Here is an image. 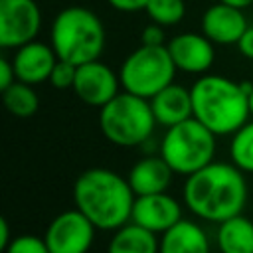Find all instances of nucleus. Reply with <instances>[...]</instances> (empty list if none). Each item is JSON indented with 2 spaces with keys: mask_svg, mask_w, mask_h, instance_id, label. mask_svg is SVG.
Wrapping results in <instances>:
<instances>
[{
  "mask_svg": "<svg viewBox=\"0 0 253 253\" xmlns=\"http://www.w3.org/2000/svg\"><path fill=\"white\" fill-rule=\"evenodd\" d=\"M180 219H182V208L166 192L134 198L130 221L156 235H162L166 229L176 225Z\"/></svg>",
  "mask_w": 253,
  "mask_h": 253,
  "instance_id": "obj_11",
  "label": "nucleus"
},
{
  "mask_svg": "<svg viewBox=\"0 0 253 253\" xmlns=\"http://www.w3.org/2000/svg\"><path fill=\"white\" fill-rule=\"evenodd\" d=\"M49 43L57 59L75 65L95 61L105 49V26L85 6H67L51 22Z\"/></svg>",
  "mask_w": 253,
  "mask_h": 253,
  "instance_id": "obj_4",
  "label": "nucleus"
},
{
  "mask_svg": "<svg viewBox=\"0 0 253 253\" xmlns=\"http://www.w3.org/2000/svg\"><path fill=\"white\" fill-rule=\"evenodd\" d=\"M217 247L221 253H253V221L241 213L221 221Z\"/></svg>",
  "mask_w": 253,
  "mask_h": 253,
  "instance_id": "obj_19",
  "label": "nucleus"
},
{
  "mask_svg": "<svg viewBox=\"0 0 253 253\" xmlns=\"http://www.w3.org/2000/svg\"><path fill=\"white\" fill-rule=\"evenodd\" d=\"M176 65L166 45H142L126 55L119 69L125 91L144 99H152L164 87L174 83Z\"/></svg>",
  "mask_w": 253,
  "mask_h": 253,
  "instance_id": "obj_7",
  "label": "nucleus"
},
{
  "mask_svg": "<svg viewBox=\"0 0 253 253\" xmlns=\"http://www.w3.org/2000/svg\"><path fill=\"white\" fill-rule=\"evenodd\" d=\"M42 28V12L36 0H0V45L18 49L34 42Z\"/></svg>",
  "mask_w": 253,
  "mask_h": 253,
  "instance_id": "obj_9",
  "label": "nucleus"
},
{
  "mask_svg": "<svg viewBox=\"0 0 253 253\" xmlns=\"http://www.w3.org/2000/svg\"><path fill=\"white\" fill-rule=\"evenodd\" d=\"M249 111H251V117H253V89L249 93Z\"/></svg>",
  "mask_w": 253,
  "mask_h": 253,
  "instance_id": "obj_31",
  "label": "nucleus"
},
{
  "mask_svg": "<svg viewBox=\"0 0 253 253\" xmlns=\"http://www.w3.org/2000/svg\"><path fill=\"white\" fill-rule=\"evenodd\" d=\"M158 253H210V241L198 223L180 219L160 235Z\"/></svg>",
  "mask_w": 253,
  "mask_h": 253,
  "instance_id": "obj_17",
  "label": "nucleus"
},
{
  "mask_svg": "<svg viewBox=\"0 0 253 253\" xmlns=\"http://www.w3.org/2000/svg\"><path fill=\"white\" fill-rule=\"evenodd\" d=\"M111 4V8H115L117 12H126V14H132V12H140V10H146L148 2L150 0H107Z\"/></svg>",
  "mask_w": 253,
  "mask_h": 253,
  "instance_id": "obj_26",
  "label": "nucleus"
},
{
  "mask_svg": "<svg viewBox=\"0 0 253 253\" xmlns=\"http://www.w3.org/2000/svg\"><path fill=\"white\" fill-rule=\"evenodd\" d=\"M213 154L215 134L194 117L168 126L160 140V156L174 174L190 176L213 162Z\"/></svg>",
  "mask_w": 253,
  "mask_h": 253,
  "instance_id": "obj_6",
  "label": "nucleus"
},
{
  "mask_svg": "<svg viewBox=\"0 0 253 253\" xmlns=\"http://www.w3.org/2000/svg\"><path fill=\"white\" fill-rule=\"evenodd\" d=\"M75 77H77V65L71 61H65V59H57L53 65V71L49 75V83L59 91L73 89Z\"/></svg>",
  "mask_w": 253,
  "mask_h": 253,
  "instance_id": "obj_23",
  "label": "nucleus"
},
{
  "mask_svg": "<svg viewBox=\"0 0 253 253\" xmlns=\"http://www.w3.org/2000/svg\"><path fill=\"white\" fill-rule=\"evenodd\" d=\"M160 239L156 233L128 221L123 227L115 229L107 253H158Z\"/></svg>",
  "mask_w": 253,
  "mask_h": 253,
  "instance_id": "obj_18",
  "label": "nucleus"
},
{
  "mask_svg": "<svg viewBox=\"0 0 253 253\" xmlns=\"http://www.w3.org/2000/svg\"><path fill=\"white\" fill-rule=\"evenodd\" d=\"M121 77L107 63L95 59L77 65V77L73 85V93L89 107H105L113 97L119 95Z\"/></svg>",
  "mask_w": 253,
  "mask_h": 253,
  "instance_id": "obj_10",
  "label": "nucleus"
},
{
  "mask_svg": "<svg viewBox=\"0 0 253 253\" xmlns=\"http://www.w3.org/2000/svg\"><path fill=\"white\" fill-rule=\"evenodd\" d=\"M237 47H239V51H241L247 59H253V26H249V28L243 32V36H241L239 42H237Z\"/></svg>",
  "mask_w": 253,
  "mask_h": 253,
  "instance_id": "obj_28",
  "label": "nucleus"
},
{
  "mask_svg": "<svg viewBox=\"0 0 253 253\" xmlns=\"http://www.w3.org/2000/svg\"><path fill=\"white\" fill-rule=\"evenodd\" d=\"M247 28L249 26L241 8L223 2L211 4L202 16V34L217 45H237Z\"/></svg>",
  "mask_w": 253,
  "mask_h": 253,
  "instance_id": "obj_13",
  "label": "nucleus"
},
{
  "mask_svg": "<svg viewBox=\"0 0 253 253\" xmlns=\"http://www.w3.org/2000/svg\"><path fill=\"white\" fill-rule=\"evenodd\" d=\"M174 170L168 166V162L158 156H144L136 160L128 172V184L134 192V196H148V194H160L166 192L172 182Z\"/></svg>",
  "mask_w": 253,
  "mask_h": 253,
  "instance_id": "obj_16",
  "label": "nucleus"
},
{
  "mask_svg": "<svg viewBox=\"0 0 253 253\" xmlns=\"http://www.w3.org/2000/svg\"><path fill=\"white\" fill-rule=\"evenodd\" d=\"M166 49L178 71L196 73V75L206 73L215 57L213 42L208 40L204 34H194V32H184L174 36L172 40L166 42Z\"/></svg>",
  "mask_w": 253,
  "mask_h": 253,
  "instance_id": "obj_12",
  "label": "nucleus"
},
{
  "mask_svg": "<svg viewBox=\"0 0 253 253\" xmlns=\"http://www.w3.org/2000/svg\"><path fill=\"white\" fill-rule=\"evenodd\" d=\"M16 71H14V63L6 57H0V91L8 89L12 83H16Z\"/></svg>",
  "mask_w": 253,
  "mask_h": 253,
  "instance_id": "obj_27",
  "label": "nucleus"
},
{
  "mask_svg": "<svg viewBox=\"0 0 253 253\" xmlns=\"http://www.w3.org/2000/svg\"><path fill=\"white\" fill-rule=\"evenodd\" d=\"M144 12L154 24H160L166 28L182 22L186 14V4L184 0H150Z\"/></svg>",
  "mask_w": 253,
  "mask_h": 253,
  "instance_id": "obj_22",
  "label": "nucleus"
},
{
  "mask_svg": "<svg viewBox=\"0 0 253 253\" xmlns=\"http://www.w3.org/2000/svg\"><path fill=\"white\" fill-rule=\"evenodd\" d=\"M55 61H57V55H55L51 43H43V42H36V40L20 45L12 57L16 79L24 81L28 85H38V83L49 81Z\"/></svg>",
  "mask_w": 253,
  "mask_h": 253,
  "instance_id": "obj_14",
  "label": "nucleus"
},
{
  "mask_svg": "<svg viewBox=\"0 0 253 253\" xmlns=\"http://www.w3.org/2000/svg\"><path fill=\"white\" fill-rule=\"evenodd\" d=\"M95 229L91 219L73 208L57 213L49 221L43 239L49 253H87L93 245Z\"/></svg>",
  "mask_w": 253,
  "mask_h": 253,
  "instance_id": "obj_8",
  "label": "nucleus"
},
{
  "mask_svg": "<svg viewBox=\"0 0 253 253\" xmlns=\"http://www.w3.org/2000/svg\"><path fill=\"white\" fill-rule=\"evenodd\" d=\"M229 156L239 170L253 172V121H247L241 128L233 132Z\"/></svg>",
  "mask_w": 253,
  "mask_h": 253,
  "instance_id": "obj_21",
  "label": "nucleus"
},
{
  "mask_svg": "<svg viewBox=\"0 0 253 253\" xmlns=\"http://www.w3.org/2000/svg\"><path fill=\"white\" fill-rule=\"evenodd\" d=\"M2 103H4L6 111L18 119L32 117L40 107L38 93L34 91L32 85H28L24 81H16L8 89H4L2 91Z\"/></svg>",
  "mask_w": 253,
  "mask_h": 253,
  "instance_id": "obj_20",
  "label": "nucleus"
},
{
  "mask_svg": "<svg viewBox=\"0 0 253 253\" xmlns=\"http://www.w3.org/2000/svg\"><path fill=\"white\" fill-rule=\"evenodd\" d=\"M4 253H49L47 243L43 237L38 235H18L14 237Z\"/></svg>",
  "mask_w": 253,
  "mask_h": 253,
  "instance_id": "obj_24",
  "label": "nucleus"
},
{
  "mask_svg": "<svg viewBox=\"0 0 253 253\" xmlns=\"http://www.w3.org/2000/svg\"><path fill=\"white\" fill-rule=\"evenodd\" d=\"M134 198L128 180L109 168H89L73 184L75 208L103 231H115L130 221Z\"/></svg>",
  "mask_w": 253,
  "mask_h": 253,
  "instance_id": "obj_2",
  "label": "nucleus"
},
{
  "mask_svg": "<svg viewBox=\"0 0 253 253\" xmlns=\"http://www.w3.org/2000/svg\"><path fill=\"white\" fill-rule=\"evenodd\" d=\"M140 43L142 45H166L164 42V26L160 24H148L142 34H140Z\"/></svg>",
  "mask_w": 253,
  "mask_h": 253,
  "instance_id": "obj_25",
  "label": "nucleus"
},
{
  "mask_svg": "<svg viewBox=\"0 0 253 253\" xmlns=\"http://www.w3.org/2000/svg\"><path fill=\"white\" fill-rule=\"evenodd\" d=\"M150 101L154 119L162 126H174L178 123H184L194 117L192 109V93L184 85L170 83L160 93H156Z\"/></svg>",
  "mask_w": 253,
  "mask_h": 253,
  "instance_id": "obj_15",
  "label": "nucleus"
},
{
  "mask_svg": "<svg viewBox=\"0 0 253 253\" xmlns=\"http://www.w3.org/2000/svg\"><path fill=\"white\" fill-rule=\"evenodd\" d=\"M251 83H235L221 75H202L190 87L194 119L208 126L215 136L233 134L251 117Z\"/></svg>",
  "mask_w": 253,
  "mask_h": 253,
  "instance_id": "obj_3",
  "label": "nucleus"
},
{
  "mask_svg": "<svg viewBox=\"0 0 253 253\" xmlns=\"http://www.w3.org/2000/svg\"><path fill=\"white\" fill-rule=\"evenodd\" d=\"M182 198L188 210L206 221L221 223L239 215L247 202L243 170L233 162H210L202 170L186 176Z\"/></svg>",
  "mask_w": 253,
  "mask_h": 253,
  "instance_id": "obj_1",
  "label": "nucleus"
},
{
  "mask_svg": "<svg viewBox=\"0 0 253 253\" xmlns=\"http://www.w3.org/2000/svg\"><path fill=\"white\" fill-rule=\"evenodd\" d=\"M150 101L123 91L99 109V126L103 136L117 146L144 144L156 126Z\"/></svg>",
  "mask_w": 253,
  "mask_h": 253,
  "instance_id": "obj_5",
  "label": "nucleus"
},
{
  "mask_svg": "<svg viewBox=\"0 0 253 253\" xmlns=\"http://www.w3.org/2000/svg\"><path fill=\"white\" fill-rule=\"evenodd\" d=\"M217 2H223V4H229V6H235V8H247L253 4V0H217Z\"/></svg>",
  "mask_w": 253,
  "mask_h": 253,
  "instance_id": "obj_30",
  "label": "nucleus"
},
{
  "mask_svg": "<svg viewBox=\"0 0 253 253\" xmlns=\"http://www.w3.org/2000/svg\"><path fill=\"white\" fill-rule=\"evenodd\" d=\"M10 225H8V219L6 217H0V247L6 249L8 243H10Z\"/></svg>",
  "mask_w": 253,
  "mask_h": 253,
  "instance_id": "obj_29",
  "label": "nucleus"
}]
</instances>
